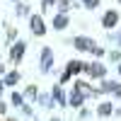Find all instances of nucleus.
Returning <instances> with one entry per match:
<instances>
[{"mask_svg": "<svg viewBox=\"0 0 121 121\" xmlns=\"http://www.w3.org/2000/svg\"><path fill=\"white\" fill-rule=\"evenodd\" d=\"M82 70H85L90 78H104L107 75V68L102 63H87V65H82Z\"/></svg>", "mask_w": 121, "mask_h": 121, "instance_id": "obj_1", "label": "nucleus"}, {"mask_svg": "<svg viewBox=\"0 0 121 121\" xmlns=\"http://www.w3.org/2000/svg\"><path fill=\"white\" fill-rule=\"evenodd\" d=\"M73 46L78 48V51H95V48H97V44L92 41V39H87V36H78L73 41Z\"/></svg>", "mask_w": 121, "mask_h": 121, "instance_id": "obj_2", "label": "nucleus"}, {"mask_svg": "<svg viewBox=\"0 0 121 121\" xmlns=\"http://www.w3.org/2000/svg\"><path fill=\"white\" fill-rule=\"evenodd\" d=\"M29 24H32V32H34L36 36H44V34H46V29H44V22H41V17H39V15H34L32 19H29Z\"/></svg>", "mask_w": 121, "mask_h": 121, "instance_id": "obj_3", "label": "nucleus"}, {"mask_svg": "<svg viewBox=\"0 0 121 121\" xmlns=\"http://www.w3.org/2000/svg\"><path fill=\"white\" fill-rule=\"evenodd\" d=\"M51 60H53L51 48H44V51H41V70H44V73H48V70H51Z\"/></svg>", "mask_w": 121, "mask_h": 121, "instance_id": "obj_4", "label": "nucleus"}, {"mask_svg": "<svg viewBox=\"0 0 121 121\" xmlns=\"http://www.w3.org/2000/svg\"><path fill=\"white\" fill-rule=\"evenodd\" d=\"M116 22H119V12H114V10H109V12H107V15L102 17V24H104L107 29H112V27H114Z\"/></svg>", "mask_w": 121, "mask_h": 121, "instance_id": "obj_5", "label": "nucleus"}, {"mask_svg": "<svg viewBox=\"0 0 121 121\" xmlns=\"http://www.w3.org/2000/svg\"><path fill=\"white\" fill-rule=\"evenodd\" d=\"M80 70H82V63H80V60H70V63H68V70L63 73V80H68L73 73H80Z\"/></svg>", "mask_w": 121, "mask_h": 121, "instance_id": "obj_6", "label": "nucleus"}, {"mask_svg": "<svg viewBox=\"0 0 121 121\" xmlns=\"http://www.w3.org/2000/svg\"><path fill=\"white\" fill-rule=\"evenodd\" d=\"M22 56H24V44H22V41H17L15 48L10 51V58H12V60H22Z\"/></svg>", "mask_w": 121, "mask_h": 121, "instance_id": "obj_7", "label": "nucleus"}, {"mask_svg": "<svg viewBox=\"0 0 121 121\" xmlns=\"http://www.w3.org/2000/svg\"><path fill=\"white\" fill-rule=\"evenodd\" d=\"M65 24H68V15L60 12V15H56V17H53V29H63Z\"/></svg>", "mask_w": 121, "mask_h": 121, "instance_id": "obj_8", "label": "nucleus"}, {"mask_svg": "<svg viewBox=\"0 0 121 121\" xmlns=\"http://www.w3.org/2000/svg\"><path fill=\"white\" fill-rule=\"evenodd\" d=\"M82 92H80V90H75V92L73 95H70V104H73V107H80V104H82Z\"/></svg>", "mask_w": 121, "mask_h": 121, "instance_id": "obj_9", "label": "nucleus"}, {"mask_svg": "<svg viewBox=\"0 0 121 121\" xmlns=\"http://www.w3.org/2000/svg\"><path fill=\"white\" fill-rule=\"evenodd\" d=\"M17 80H19V73H10V75L5 78L3 85H17Z\"/></svg>", "mask_w": 121, "mask_h": 121, "instance_id": "obj_10", "label": "nucleus"}, {"mask_svg": "<svg viewBox=\"0 0 121 121\" xmlns=\"http://www.w3.org/2000/svg\"><path fill=\"white\" fill-rule=\"evenodd\" d=\"M99 114H102V116H109V114H112V104H109V102H104L102 107H99Z\"/></svg>", "mask_w": 121, "mask_h": 121, "instance_id": "obj_11", "label": "nucleus"}, {"mask_svg": "<svg viewBox=\"0 0 121 121\" xmlns=\"http://www.w3.org/2000/svg\"><path fill=\"white\" fill-rule=\"evenodd\" d=\"M53 99H56V102H60V104H63V92H60V87H53Z\"/></svg>", "mask_w": 121, "mask_h": 121, "instance_id": "obj_12", "label": "nucleus"}, {"mask_svg": "<svg viewBox=\"0 0 121 121\" xmlns=\"http://www.w3.org/2000/svg\"><path fill=\"white\" fill-rule=\"evenodd\" d=\"M70 3H73V0H60V10H63V15L68 12V7H70Z\"/></svg>", "mask_w": 121, "mask_h": 121, "instance_id": "obj_13", "label": "nucleus"}, {"mask_svg": "<svg viewBox=\"0 0 121 121\" xmlns=\"http://www.w3.org/2000/svg\"><path fill=\"white\" fill-rule=\"evenodd\" d=\"M82 3H85L87 7H97V5H99V0H82Z\"/></svg>", "mask_w": 121, "mask_h": 121, "instance_id": "obj_14", "label": "nucleus"}, {"mask_svg": "<svg viewBox=\"0 0 121 121\" xmlns=\"http://www.w3.org/2000/svg\"><path fill=\"white\" fill-rule=\"evenodd\" d=\"M12 104H22V95H12Z\"/></svg>", "mask_w": 121, "mask_h": 121, "instance_id": "obj_15", "label": "nucleus"}, {"mask_svg": "<svg viewBox=\"0 0 121 121\" xmlns=\"http://www.w3.org/2000/svg\"><path fill=\"white\" fill-rule=\"evenodd\" d=\"M27 97H36V87H29L27 90Z\"/></svg>", "mask_w": 121, "mask_h": 121, "instance_id": "obj_16", "label": "nucleus"}, {"mask_svg": "<svg viewBox=\"0 0 121 121\" xmlns=\"http://www.w3.org/2000/svg\"><path fill=\"white\" fill-rule=\"evenodd\" d=\"M0 114H5V104L3 102H0Z\"/></svg>", "mask_w": 121, "mask_h": 121, "instance_id": "obj_17", "label": "nucleus"}, {"mask_svg": "<svg viewBox=\"0 0 121 121\" xmlns=\"http://www.w3.org/2000/svg\"><path fill=\"white\" fill-rule=\"evenodd\" d=\"M44 5H51V0H44Z\"/></svg>", "mask_w": 121, "mask_h": 121, "instance_id": "obj_18", "label": "nucleus"}, {"mask_svg": "<svg viewBox=\"0 0 121 121\" xmlns=\"http://www.w3.org/2000/svg\"><path fill=\"white\" fill-rule=\"evenodd\" d=\"M3 87H5V85H3V82H0V92H3Z\"/></svg>", "mask_w": 121, "mask_h": 121, "instance_id": "obj_19", "label": "nucleus"}, {"mask_svg": "<svg viewBox=\"0 0 121 121\" xmlns=\"http://www.w3.org/2000/svg\"><path fill=\"white\" fill-rule=\"evenodd\" d=\"M0 75H3V65H0Z\"/></svg>", "mask_w": 121, "mask_h": 121, "instance_id": "obj_20", "label": "nucleus"}, {"mask_svg": "<svg viewBox=\"0 0 121 121\" xmlns=\"http://www.w3.org/2000/svg\"><path fill=\"white\" fill-rule=\"evenodd\" d=\"M119 44H121V36H119Z\"/></svg>", "mask_w": 121, "mask_h": 121, "instance_id": "obj_21", "label": "nucleus"}, {"mask_svg": "<svg viewBox=\"0 0 121 121\" xmlns=\"http://www.w3.org/2000/svg\"><path fill=\"white\" fill-rule=\"evenodd\" d=\"M119 70H121V63H119Z\"/></svg>", "mask_w": 121, "mask_h": 121, "instance_id": "obj_22", "label": "nucleus"}, {"mask_svg": "<svg viewBox=\"0 0 121 121\" xmlns=\"http://www.w3.org/2000/svg\"><path fill=\"white\" fill-rule=\"evenodd\" d=\"M53 121H58V119H53Z\"/></svg>", "mask_w": 121, "mask_h": 121, "instance_id": "obj_23", "label": "nucleus"}, {"mask_svg": "<svg viewBox=\"0 0 121 121\" xmlns=\"http://www.w3.org/2000/svg\"><path fill=\"white\" fill-rule=\"evenodd\" d=\"M119 3H121V0H119Z\"/></svg>", "mask_w": 121, "mask_h": 121, "instance_id": "obj_24", "label": "nucleus"}]
</instances>
